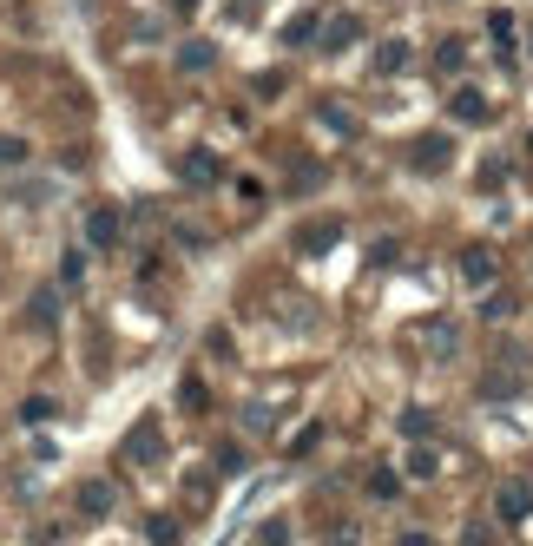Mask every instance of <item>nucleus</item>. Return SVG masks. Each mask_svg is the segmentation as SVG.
I'll list each match as a JSON object with an SVG mask.
<instances>
[{
    "label": "nucleus",
    "mask_w": 533,
    "mask_h": 546,
    "mask_svg": "<svg viewBox=\"0 0 533 546\" xmlns=\"http://www.w3.org/2000/svg\"><path fill=\"white\" fill-rule=\"evenodd\" d=\"M218 172H224L218 152H204V145H191V152L178 158V178H185L191 191H211V185H218Z\"/></svg>",
    "instance_id": "nucleus-1"
},
{
    "label": "nucleus",
    "mask_w": 533,
    "mask_h": 546,
    "mask_svg": "<svg viewBox=\"0 0 533 546\" xmlns=\"http://www.w3.org/2000/svg\"><path fill=\"white\" fill-rule=\"evenodd\" d=\"M435 468H441V461H435V448H415V454H408V474H415V481H428Z\"/></svg>",
    "instance_id": "nucleus-18"
},
{
    "label": "nucleus",
    "mask_w": 533,
    "mask_h": 546,
    "mask_svg": "<svg viewBox=\"0 0 533 546\" xmlns=\"http://www.w3.org/2000/svg\"><path fill=\"white\" fill-rule=\"evenodd\" d=\"M73 514L79 520H106L112 514V481H86V487H79V500H73Z\"/></svg>",
    "instance_id": "nucleus-5"
},
{
    "label": "nucleus",
    "mask_w": 533,
    "mask_h": 546,
    "mask_svg": "<svg viewBox=\"0 0 533 546\" xmlns=\"http://www.w3.org/2000/svg\"><path fill=\"white\" fill-rule=\"evenodd\" d=\"M494 270H501V257H494L487 244H468V250H461V277H468L474 290H487V283H494Z\"/></svg>",
    "instance_id": "nucleus-4"
},
{
    "label": "nucleus",
    "mask_w": 533,
    "mask_h": 546,
    "mask_svg": "<svg viewBox=\"0 0 533 546\" xmlns=\"http://www.w3.org/2000/svg\"><path fill=\"white\" fill-rule=\"evenodd\" d=\"M487 33H494V47H514V14L494 7V14H487Z\"/></svg>",
    "instance_id": "nucleus-16"
},
{
    "label": "nucleus",
    "mask_w": 533,
    "mask_h": 546,
    "mask_svg": "<svg viewBox=\"0 0 533 546\" xmlns=\"http://www.w3.org/2000/svg\"><path fill=\"white\" fill-rule=\"evenodd\" d=\"M0 165H27V139H7V132H0Z\"/></svg>",
    "instance_id": "nucleus-22"
},
{
    "label": "nucleus",
    "mask_w": 533,
    "mask_h": 546,
    "mask_svg": "<svg viewBox=\"0 0 533 546\" xmlns=\"http://www.w3.org/2000/svg\"><path fill=\"white\" fill-rule=\"evenodd\" d=\"M323 125H330V132H343V139H349V132H356V119H349L343 106H323Z\"/></svg>",
    "instance_id": "nucleus-23"
},
{
    "label": "nucleus",
    "mask_w": 533,
    "mask_h": 546,
    "mask_svg": "<svg viewBox=\"0 0 533 546\" xmlns=\"http://www.w3.org/2000/svg\"><path fill=\"white\" fill-rule=\"evenodd\" d=\"M27 323L53 329V323H60V297H53V290H33V297H27Z\"/></svg>",
    "instance_id": "nucleus-8"
},
{
    "label": "nucleus",
    "mask_w": 533,
    "mask_h": 546,
    "mask_svg": "<svg viewBox=\"0 0 533 546\" xmlns=\"http://www.w3.org/2000/svg\"><path fill=\"white\" fill-rule=\"evenodd\" d=\"M316 441H323V428H316V422H310V428H303V435H297V441H290V454H310V448H316Z\"/></svg>",
    "instance_id": "nucleus-25"
},
{
    "label": "nucleus",
    "mask_w": 533,
    "mask_h": 546,
    "mask_svg": "<svg viewBox=\"0 0 533 546\" xmlns=\"http://www.w3.org/2000/svg\"><path fill=\"white\" fill-rule=\"evenodd\" d=\"M527 145H533V132H527Z\"/></svg>",
    "instance_id": "nucleus-28"
},
{
    "label": "nucleus",
    "mask_w": 533,
    "mask_h": 546,
    "mask_svg": "<svg viewBox=\"0 0 533 546\" xmlns=\"http://www.w3.org/2000/svg\"><path fill=\"white\" fill-rule=\"evenodd\" d=\"M448 158H455V145L441 139V132H428V139H415V145H408V165H415V172H441Z\"/></svg>",
    "instance_id": "nucleus-3"
},
{
    "label": "nucleus",
    "mask_w": 533,
    "mask_h": 546,
    "mask_svg": "<svg viewBox=\"0 0 533 546\" xmlns=\"http://www.w3.org/2000/svg\"><path fill=\"white\" fill-rule=\"evenodd\" d=\"M448 112H455V119H468V125H481V119H487V93L455 86V93H448Z\"/></svg>",
    "instance_id": "nucleus-6"
},
{
    "label": "nucleus",
    "mask_w": 533,
    "mask_h": 546,
    "mask_svg": "<svg viewBox=\"0 0 533 546\" xmlns=\"http://www.w3.org/2000/svg\"><path fill=\"white\" fill-rule=\"evenodd\" d=\"M369 500H402V474H395V468H369Z\"/></svg>",
    "instance_id": "nucleus-14"
},
{
    "label": "nucleus",
    "mask_w": 533,
    "mask_h": 546,
    "mask_svg": "<svg viewBox=\"0 0 533 546\" xmlns=\"http://www.w3.org/2000/svg\"><path fill=\"white\" fill-rule=\"evenodd\" d=\"M428 428H435V415H428V408H408V415H402V435H428Z\"/></svg>",
    "instance_id": "nucleus-21"
},
{
    "label": "nucleus",
    "mask_w": 533,
    "mask_h": 546,
    "mask_svg": "<svg viewBox=\"0 0 533 546\" xmlns=\"http://www.w3.org/2000/svg\"><path fill=\"white\" fill-rule=\"evenodd\" d=\"M172 7H178V14H191V7H198V0H172Z\"/></svg>",
    "instance_id": "nucleus-27"
},
{
    "label": "nucleus",
    "mask_w": 533,
    "mask_h": 546,
    "mask_svg": "<svg viewBox=\"0 0 533 546\" xmlns=\"http://www.w3.org/2000/svg\"><path fill=\"white\" fill-rule=\"evenodd\" d=\"M395 546H435V540H428V533H402V540H395Z\"/></svg>",
    "instance_id": "nucleus-26"
},
{
    "label": "nucleus",
    "mask_w": 533,
    "mask_h": 546,
    "mask_svg": "<svg viewBox=\"0 0 533 546\" xmlns=\"http://www.w3.org/2000/svg\"><path fill=\"white\" fill-rule=\"evenodd\" d=\"M402 66H408V40H382V47H376V73L395 79Z\"/></svg>",
    "instance_id": "nucleus-11"
},
{
    "label": "nucleus",
    "mask_w": 533,
    "mask_h": 546,
    "mask_svg": "<svg viewBox=\"0 0 533 546\" xmlns=\"http://www.w3.org/2000/svg\"><path fill=\"white\" fill-rule=\"evenodd\" d=\"M178 66H185V73H211V66H218V47H211V40H178Z\"/></svg>",
    "instance_id": "nucleus-7"
},
{
    "label": "nucleus",
    "mask_w": 533,
    "mask_h": 546,
    "mask_svg": "<svg viewBox=\"0 0 533 546\" xmlns=\"http://www.w3.org/2000/svg\"><path fill=\"white\" fill-rule=\"evenodd\" d=\"M356 33H362V27H356V20H349V14H336V20H330V27L316 33V40H323V47H330V53H343V47H356Z\"/></svg>",
    "instance_id": "nucleus-10"
},
{
    "label": "nucleus",
    "mask_w": 533,
    "mask_h": 546,
    "mask_svg": "<svg viewBox=\"0 0 533 546\" xmlns=\"http://www.w3.org/2000/svg\"><path fill=\"white\" fill-rule=\"evenodd\" d=\"M494 514H501L507 527H520V520L533 514V487H527V481H507L501 494H494Z\"/></svg>",
    "instance_id": "nucleus-2"
},
{
    "label": "nucleus",
    "mask_w": 533,
    "mask_h": 546,
    "mask_svg": "<svg viewBox=\"0 0 533 546\" xmlns=\"http://www.w3.org/2000/svg\"><path fill=\"white\" fill-rule=\"evenodd\" d=\"M145 540H152V546H172L178 540V520L172 514H152V520H145Z\"/></svg>",
    "instance_id": "nucleus-15"
},
{
    "label": "nucleus",
    "mask_w": 533,
    "mask_h": 546,
    "mask_svg": "<svg viewBox=\"0 0 533 546\" xmlns=\"http://www.w3.org/2000/svg\"><path fill=\"white\" fill-rule=\"evenodd\" d=\"M283 40H290V47H303V40H316V14L290 20V27H283Z\"/></svg>",
    "instance_id": "nucleus-19"
},
{
    "label": "nucleus",
    "mask_w": 533,
    "mask_h": 546,
    "mask_svg": "<svg viewBox=\"0 0 533 546\" xmlns=\"http://www.w3.org/2000/svg\"><path fill=\"white\" fill-rule=\"evenodd\" d=\"M126 448H132V461H158V454H165V448H158V422H152V415H145V422L132 428V441H126Z\"/></svg>",
    "instance_id": "nucleus-9"
},
{
    "label": "nucleus",
    "mask_w": 533,
    "mask_h": 546,
    "mask_svg": "<svg viewBox=\"0 0 533 546\" xmlns=\"http://www.w3.org/2000/svg\"><path fill=\"white\" fill-rule=\"evenodd\" d=\"M435 66H461V40H441V47H435Z\"/></svg>",
    "instance_id": "nucleus-24"
},
{
    "label": "nucleus",
    "mask_w": 533,
    "mask_h": 546,
    "mask_svg": "<svg viewBox=\"0 0 533 546\" xmlns=\"http://www.w3.org/2000/svg\"><path fill=\"white\" fill-rule=\"evenodd\" d=\"M336 237H343V224H310V231L297 237V250H303V257H316V250H330Z\"/></svg>",
    "instance_id": "nucleus-13"
},
{
    "label": "nucleus",
    "mask_w": 533,
    "mask_h": 546,
    "mask_svg": "<svg viewBox=\"0 0 533 546\" xmlns=\"http://www.w3.org/2000/svg\"><path fill=\"white\" fill-rule=\"evenodd\" d=\"M60 283H66V290L86 283V257H79V250H66V257H60Z\"/></svg>",
    "instance_id": "nucleus-17"
},
{
    "label": "nucleus",
    "mask_w": 533,
    "mask_h": 546,
    "mask_svg": "<svg viewBox=\"0 0 533 546\" xmlns=\"http://www.w3.org/2000/svg\"><path fill=\"white\" fill-rule=\"evenodd\" d=\"M86 231H93V244H119V211H112V204H99L93 218H86Z\"/></svg>",
    "instance_id": "nucleus-12"
},
{
    "label": "nucleus",
    "mask_w": 533,
    "mask_h": 546,
    "mask_svg": "<svg viewBox=\"0 0 533 546\" xmlns=\"http://www.w3.org/2000/svg\"><path fill=\"white\" fill-rule=\"evenodd\" d=\"M257 546H290V520H264V533H257Z\"/></svg>",
    "instance_id": "nucleus-20"
}]
</instances>
